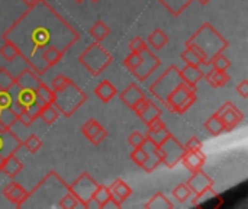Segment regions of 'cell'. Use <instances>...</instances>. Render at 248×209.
<instances>
[{"label":"cell","mask_w":248,"mask_h":209,"mask_svg":"<svg viewBox=\"0 0 248 209\" xmlns=\"http://www.w3.org/2000/svg\"><path fill=\"white\" fill-rule=\"evenodd\" d=\"M78 38V32L45 0L29 6L3 32V39L16 45L19 57L38 76L48 70L42 61V52L48 47L67 52Z\"/></svg>","instance_id":"cell-1"},{"label":"cell","mask_w":248,"mask_h":209,"mask_svg":"<svg viewBox=\"0 0 248 209\" xmlns=\"http://www.w3.org/2000/svg\"><path fill=\"white\" fill-rule=\"evenodd\" d=\"M147 48V42L141 38V36H135L131 42H129V49L134 52H142Z\"/></svg>","instance_id":"cell-47"},{"label":"cell","mask_w":248,"mask_h":209,"mask_svg":"<svg viewBox=\"0 0 248 209\" xmlns=\"http://www.w3.org/2000/svg\"><path fill=\"white\" fill-rule=\"evenodd\" d=\"M110 196H112V195H110L109 188L105 186V185H99V186L96 188V191H94L92 199L87 202L86 208H102V205H103Z\"/></svg>","instance_id":"cell-23"},{"label":"cell","mask_w":248,"mask_h":209,"mask_svg":"<svg viewBox=\"0 0 248 209\" xmlns=\"http://www.w3.org/2000/svg\"><path fill=\"white\" fill-rule=\"evenodd\" d=\"M186 185L190 188L192 193L198 195V193L206 191L208 188H212L214 186V180L205 172H202V169H201V170H196V172L192 173V176L189 177Z\"/></svg>","instance_id":"cell-14"},{"label":"cell","mask_w":248,"mask_h":209,"mask_svg":"<svg viewBox=\"0 0 248 209\" xmlns=\"http://www.w3.org/2000/svg\"><path fill=\"white\" fill-rule=\"evenodd\" d=\"M198 1H199L201 4H208V3H209L211 0H198Z\"/></svg>","instance_id":"cell-58"},{"label":"cell","mask_w":248,"mask_h":209,"mask_svg":"<svg viewBox=\"0 0 248 209\" xmlns=\"http://www.w3.org/2000/svg\"><path fill=\"white\" fill-rule=\"evenodd\" d=\"M94 95L105 103L110 102L115 96H116V87L108 81V80H103L102 83L97 84V87L94 89Z\"/></svg>","instance_id":"cell-24"},{"label":"cell","mask_w":248,"mask_h":209,"mask_svg":"<svg viewBox=\"0 0 248 209\" xmlns=\"http://www.w3.org/2000/svg\"><path fill=\"white\" fill-rule=\"evenodd\" d=\"M218 198H219V196H218V193L215 192V189H214V186H212V188H208L206 191L198 193V195L195 196V199L192 201V204H193L195 208H201V207H205V205L214 202V201L218 199Z\"/></svg>","instance_id":"cell-27"},{"label":"cell","mask_w":248,"mask_h":209,"mask_svg":"<svg viewBox=\"0 0 248 209\" xmlns=\"http://www.w3.org/2000/svg\"><path fill=\"white\" fill-rule=\"evenodd\" d=\"M16 84L15 77L10 74V71L7 68H0V90H10L13 86Z\"/></svg>","instance_id":"cell-37"},{"label":"cell","mask_w":248,"mask_h":209,"mask_svg":"<svg viewBox=\"0 0 248 209\" xmlns=\"http://www.w3.org/2000/svg\"><path fill=\"white\" fill-rule=\"evenodd\" d=\"M205 129H206L211 135H214V137H218V135H221L222 132L227 131L224 122L221 121V118H219L218 115H212V116L205 122Z\"/></svg>","instance_id":"cell-30"},{"label":"cell","mask_w":248,"mask_h":209,"mask_svg":"<svg viewBox=\"0 0 248 209\" xmlns=\"http://www.w3.org/2000/svg\"><path fill=\"white\" fill-rule=\"evenodd\" d=\"M140 61H141V52H134V51H131V54L125 58L124 64H125V67H126L129 71H134V70L138 67Z\"/></svg>","instance_id":"cell-45"},{"label":"cell","mask_w":248,"mask_h":209,"mask_svg":"<svg viewBox=\"0 0 248 209\" xmlns=\"http://www.w3.org/2000/svg\"><path fill=\"white\" fill-rule=\"evenodd\" d=\"M119 97H121V100H122L129 109H132V111L137 108V105H138L140 102H142L144 99H147L145 95H144V92H142L135 83L129 84V86L119 95Z\"/></svg>","instance_id":"cell-16"},{"label":"cell","mask_w":248,"mask_h":209,"mask_svg":"<svg viewBox=\"0 0 248 209\" xmlns=\"http://www.w3.org/2000/svg\"><path fill=\"white\" fill-rule=\"evenodd\" d=\"M198 96H196V87H190L186 83H182L177 89H174L171 92V95L167 97L166 100V106L174 112V113H185L190 106H193V103L196 102Z\"/></svg>","instance_id":"cell-7"},{"label":"cell","mask_w":248,"mask_h":209,"mask_svg":"<svg viewBox=\"0 0 248 209\" xmlns=\"http://www.w3.org/2000/svg\"><path fill=\"white\" fill-rule=\"evenodd\" d=\"M180 58H182L186 64H189V65H202V64H203L202 58H201L192 48H189V47H186V49L182 52Z\"/></svg>","instance_id":"cell-39"},{"label":"cell","mask_w":248,"mask_h":209,"mask_svg":"<svg viewBox=\"0 0 248 209\" xmlns=\"http://www.w3.org/2000/svg\"><path fill=\"white\" fill-rule=\"evenodd\" d=\"M214 70H218V71H227L230 67H231V61L221 52V54H217L215 57H212V60L208 63Z\"/></svg>","instance_id":"cell-35"},{"label":"cell","mask_w":248,"mask_h":209,"mask_svg":"<svg viewBox=\"0 0 248 209\" xmlns=\"http://www.w3.org/2000/svg\"><path fill=\"white\" fill-rule=\"evenodd\" d=\"M12 103V95L6 90H0V109L9 108Z\"/></svg>","instance_id":"cell-51"},{"label":"cell","mask_w":248,"mask_h":209,"mask_svg":"<svg viewBox=\"0 0 248 209\" xmlns=\"http://www.w3.org/2000/svg\"><path fill=\"white\" fill-rule=\"evenodd\" d=\"M110 195L113 199H116L119 204H122L124 201H126L131 195H132V189L121 179H116L110 186H109Z\"/></svg>","instance_id":"cell-22"},{"label":"cell","mask_w":248,"mask_h":209,"mask_svg":"<svg viewBox=\"0 0 248 209\" xmlns=\"http://www.w3.org/2000/svg\"><path fill=\"white\" fill-rule=\"evenodd\" d=\"M180 161L183 163V166L190 173H193L196 170H201L205 166L206 157H205V154L202 151H186Z\"/></svg>","instance_id":"cell-19"},{"label":"cell","mask_w":248,"mask_h":209,"mask_svg":"<svg viewBox=\"0 0 248 209\" xmlns=\"http://www.w3.org/2000/svg\"><path fill=\"white\" fill-rule=\"evenodd\" d=\"M235 90H237V93L241 96V97H244V99H247L248 97V80H243L237 87H235Z\"/></svg>","instance_id":"cell-52"},{"label":"cell","mask_w":248,"mask_h":209,"mask_svg":"<svg viewBox=\"0 0 248 209\" xmlns=\"http://www.w3.org/2000/svg\"><path fill=\"white\" fill-rule=\"evenodd\" d=\"M106 137H108V131L102 127V128H100V129H99V131H97V132H96L90 140H89V141H90L93 145H97V144H100L102 141H105V138H106Z\"/></svg>","instance_id":"cell-50"},{"label":"cell","mask_w":248,"mask_h":209,"mask_svg":"<svg viewBox=\"0 0 248 209\" xmlns=\"http://www.w3.org/2000/svg\"><path fill=\"white\" fill-rule=\"evenodd\" d=\"M131 160L134 164L142 167L147 161V151L144 150V147H140V148H134V151L131 153Z\"/></svg>","instance_id":"cell-43"},{"label":"cell","mask_w":248,"mask_h":209,"mask_svg":"<svg viewBox=\"0 0 248 209\" xmlns=\"http://www.w3.org/2000/svg\"><path fill=\"white\" fill-rule=\"evenodd\" d=\"M39 118L46 124V125H52L55 124V121L60 118V111L57 109V106L54 103H46L42 106Z\"/></svg>","instance_id":"cell-29"},{"label":"cell","mask_w":248,"mask_h":209,"mask_svg":"<svg viewBox=\"0 0 248 209\" xmlns=\"http://www.w3.org/2000/svg\"><path fill=\"white\" fill-rule=\"evenodd\" d=\"M147 127H148V129H160V128H164L166 125H164V122L161 121V118H155V119H153L150 124H147Z\"/></svg>","instance_id":"cell-55"},{"label":"cell","mask_w":248,"mask_h":209,"mask_svg":"<svg viewBox=\"0 0 248 209\" xmlns=\"http://www.w3.org/2000/svg\"><path fill=\"white\" fill-rule=\"evenodd\" d=\"M3 164H4V156L0 154V172H1V169H3Z\"/></svg>","instance_id":"cell-57"},{"label":"cell","mask_w":248,"mask_h":209,"mask_svg":"<svg viewBox=\"0 0 248 209\" xmlns=\"http://www.w3.org/2000/svg\"><path fill=\"white\" fill-rule=\"evenodd\" d=\"M65 52H62L61 49H58L57 47H48L44 52H42V61L45 64L46 68L54 67L57 63H60V60L64 57Z\"/></svg>","instance_id":"cell-26"},{"label":"cell","mask_w":248,"mask_h":209,"mask_svg":"<svg viewBox=\"0 0 248 209\" xmlns=\"http://www.w3.org/2000/svg\"><path fill=\"white\" fill-rule=\"evenodd\" d=\"M203 73H205L203 79H206L212 87H224L231 80V77L227 71H218V70H214L212 67H211V70H203Z\"/></svg>","instance_id":"cell-21"},{"label":"cell","mask_w":248,"mask_h":209,"mask_svg":"<svg viewBox=\"0 0 248 209\" xmlns=\"http://www.w3.org/2000/svg\"><path fill=\"white\" fill-rule=\"evenodd\" d=\"M58 208L74 209V208H81V205H80V202L77 201V198H76L73 193L67 192V193H64V195H62V198L60 199V202H58Z\"/></svg>","instance_id":"cell-40"},{"label":"cell","mask_w":248,"mask_h":209,"mask_svg":"<svg viewBox=\"0 0 248 209\" xmlns=\"http://www.w3.org/2000/svg\"><path fill=\"white\" fill-rule=\"evenodd\" d=\"M142 147H144V150L147 151V161H145V164L142 166V169H144L147 173H153V172L161 164V156H160L158 147L154 145L153 143H150L148 140L145 141V144H144Z\"/></svg>","instance_id":"cell-17"},{"label":"cell","mask_w":248,"mask_h":209,"mask_svg":"<svg viewBox=\"0 0 248 209\" xmlns=\"http://www.w3.org/2000/svg\"><path fill=\"white\" fill-rule=\"evenodd\" d=\"M97 186V182L89 173H81L71 185H68V192L77 198L81 208H86L87 202L92 199Z\"/></svg>","instance_id":"cell-8"},{"label":"cell","mask_w":248,"mask_h":209,"mask_svg":"<svg viewBox=\"0 0 248 209\" xmlns=\"http://www.w3.org/2000/svg\"><path fill=\"white\" fill-rule=\"evenodd\" d=\"M78 61L90 74L99 76L110 65V63L113 61V57L99 42H94V44L89 45L80 54Z\"/></svg>","instance_id":"cell-5"},{"label":"cell","mask_w":248,"mask_h":209,"mask_svg":"<svg viewBox=\"0 0 248 209\" xmlns=\"http://www.w3.org/2000/svg\"><path fill=\"white\" fill-rule=\"evenodd\" d=\"M17 121H19L22 125H25V127H29V125L33 122V119L28 115V112H26V111H23V112L17 116Z\"/></svg>","instance_id":"cell-53"},{"label":"cell","mask_w":248,"mask_h":209,"mask_svg":"<svg viewBox=\"0 0 248 209\" xmlns=\"http://www.w3.org/2000/svg\"><path fill=\"white\" fill-rule=\"evenodd\" d=\"M183 83V79L180 76V70L176 65H170L151 86L150 92L154 97H157L160 102L166 103L167 97L171 95L174 89H177Z\"/></svg>","instance_id":"cell-6"},{"label":"cell","mask_w":248,"mask_h":209,"mask_svg":"<svg viewBox=\"0 0 248 209\" xmlns=\"http://www.w3.org/2000/svg\"><path fill=\"white\" fill-rule=\"evenodd\" d=\"M0 55H1L6 61H13L16 57H19V49H17L16 45L12 44L10 41H4V44L0 47Z\"/></svg>","instance_id":"cell-36"},{"label":"cell","mask_w":248,"mask_h":209,"mask_svg":"<svg viewBox=\"0 0 248 209\" xmlns=\"http://www.w3.org/2000/svg\"><path fill=\"white\" fill-rule=\"evenodd\" d=\"M15 80H16V86H17L19 89L32 90V92H35V90L39 87V84L42 83L41 79H39V76H38L31 67L23 68V70L17 74V77H15Z\"/></svg>","instance_id":"cell-13"},{"label":"cell","mask_w":248,"mask_h":209,"mask_svg":"<svg viewBox=\"0 0 248 209\" xmlns=\"http://www.w3.org/2000/svg\"><path fill=\"white\" fill-rule=\"evenodd\" d=\"M160 64H161L160 58L155 57V54L151 52L150 48L147 47V48L141 52V61H140L138 67L132 71V74H134L138 80L144 81V80H147V79L160 67Z\"/></svg>","instance_id":"cell-10"},{"label":"cell","mask_w":248,"mask_h":209,"mask_svg":"<svg viewBox=\"0 0 248 209\" xmlns=\"http://www.w3.org/2000/svg\"><path fill=\"white\" fill-rule=\"evenodd\" d=\"M35 96H36V99H39L42 103H54V99H55V92L51 89V87H48L45 83H41L39 84V87L35 90Z\"/></svg>","instance_id":"cell-34"},{"label":"cell","mask_w":248,"mask_h":209,"mask_svg":"<svg viewBox=\"0 0 248 209\" xmlns=\"http://www.w3.org/2000/svg\"><path fill=\"white\" fill-rule=\"evenodd\" d=\"M169 135H170V131L164 127V128H160V129H148L145 138L150 143H153L154 145L158 147L160 144H163L169 138Z\"/></svg>","instance_id":"cell-33"},{"label":"cell","mask_w":248,"mask_h":209,"mask_svg":"<svg viewBox=\"0 0 248 209\" xmlns=\"http://www.w3.org/2000/svg\"><path fill=\"white\" fill-rule=\"evenodd\" d=\"M134 111H135V113L138 115V118H140L145 125L150 124L153 119L161 116V109H160L154 102H151V100H148V99H144L142 102H140Z\"/></svg>","instance_id":"cell-12"},{"label":"cell","mask_w":248,"mask_h":209,"mask_svg":"<svg viewBox=\"0 0 248 209\" xmlns=\"http://www.w3.org/2000/svg\"><path fill=\"white\" fill-rule=\"evenodd\" d=\"M145 141H147L145 135H142L140 131H134V132L128 137V143H129L134 148H140V147H142V145L145 144Z\"/></svg>","instance_id":"cell-46"},{"label":"cell","mask_w":248,"mask_h":209,"mask_svg":"<svg viewBox=\"0 0 248 209\" xmlns=\"http://www.w3.org/2000/svg\"><path fill=\"white\" fill-rule=\"evenodd\" d=\"M180 76L183 79V83H186L190 87H196L198 83L203 79L205 73H203L202 65H189V64H186V67L180 70Z\"/></svg>","instance_id":"cell-18"},{"label":"cell","mask_w":248,"mask_h":209,"mask_svg":"<svg viewBox=\"0 0 248 209\" xmlns=\"http://www.w3.org/2000/svg\"><path fill=\"white\" fill-rule=\"evenodd\" d=\"M74 1H77V3H83L84 0H74Z\"/></svg>","instance_id":"cell-59"},{"label":"cell","mask_w":248,"mask_h":209,"mask_svg":"<svg viewBox=\"0 0 248 209\" xmlns=\"http://www.w3.org/2000/svg\"><path fill=\"white\" fill-rule=\"evenodd\" d=\"M68 81H70V79H68V77H65V76H62V74L55 76V77H54V80L51 81L52 90H54V92L61 90L62 87H65V86H67V83H68Z\"/></svg>","instance_id":"cell-48"},{"label":"cell","mask_w":248,"mask_h":209,"mask_svg":"<svg viewBox=\"0 0 248 209\" xmlns=\"http://www.w3.org/2000/svg\"><path fill=\"white\" fill-rule=\"evenodd\" d=\"M67 192H68V185L58 176V173L49 172L42 179V182L35 186L32 192H28L26 199L20 208L23 207H31V208L57 207L58 208L60 199Z\"/></svg>","instance_id":"cell-2"},{"label":"cell","mask_w":248,"mask_h":209,"mask_svg":"<svg viewBox=\"0 0 248 209\" xmlns=\"http://www.w3.org/2000/svg\"><path fill=\"white\" fill-rule=\"evenodd\" d=\"M23 170V164L22 161L16 157V153H10L4 157V164L1 172L9 177V179H15L20 172Z\"/></svg>","instance_id":"cell-20"},{"label":"cell","mask_w":248,"mask_h":209,"mask_svg":"<svg viewBox=\"0 0 248 209\" xmlns=\"http://www.w3.org/2000/svg\"><path fill=\"white\" fill-rule=\"evenodd\" d=\"M23 145H25V148H26L29 153L35 154V153H38V151L42 148V141H41L39 137H36L35 134H32V135H29V137L25 140Z\"/></svg>","instance_id":"cell-42"},{"label":"cell","mask_w":248,"mask_h":209,"mask_svg":"<svg viewBox=\"0 0 248 209\" xmlns=\"http://www.w3.org/2000/svg\"><path fill=\"white\" fill-rule=\"evenodd\" d=\"M215 115H218L221 118L227 131H232L244 119V115L234 106L232 102H225Z\"/></svg>","instance_id":"cell-11"},{"label":"cell","mask_w":248,"mask_h":209,"mask_svg":"<svg viewBox=\"0 0 248 209\" xmlns=\"http://www.w3.org/2000/svg\"><path fill=\"white\" fill-rule=\"evenodd\" d=\"M185 45L192 48L202 58L203 64H208L212 60V57L224 52L230 44L211 23H203L185 42Z\"/></svg>","instance_id":"cell-3"},{"label":"cell","mask_w":248,"mask_h":209,"mask_svg":"<svg viewBox=\"0 0 248 209\" xmlns=\"http://www.w3.org/2000/svg\"><path fill=\"white\" fill-rule=\"evenodd\" d=\"M22 1H23V3H25V4H26L28 7H29V6H32V4H35V3H36L38 0H22Z\"/></svg>","instance_id":"cell-56"},{"label":"cell","mask_w":248,"mask_h":209,"mask_svg":"<svg viewBox=\"0 0 248 209\" xmlns=\"http://www.w3.org/2000/svg\"><path fill=\"white\" fill-rule=\"evenodd\" d=\"M121 205L122 204H119L116 199H113L112 196L102 205V209H118V208H121Z\"/></svg>","instance_id":"cell-54"},{"label":"cell","mask_w":248,"mask_h":209,"mask_svg":"<svg viewBox=\"0 0 248 209\" xmlns=\"http://www.w3.org/2000/svg\"><path fill=\"white\" fill-rule=\"evenodd\" d=\"M45 103H42L39 99H36L35 97V100L32 102V103H29L28 106H26V112H28V115L35 121L36 118H39V113H41V109H42V106H44Z\"/></svg>","instance_id":"cell-44"},{"label":"cell","mask_w":248,"mask_h":209,"mask_svg":"<svg viewBox=\"0 0 248 209\" xmlns=\"http://www.w3.org/2000/svg\"><path fill=\"white\" fill-rule=\"evenodd\" d=\"M86 100H87V95L76 83L70 80L65 87L55 92L54 105L60 111V115L70 118L71 115H74V112L80 109V106H83Z\"/></svg>","instance_id":"cell-4"},{"label":"cell","mask_w":248,"mask_h":209,"mask_svg":"<svg viewBox=\"0 0 248 209\" xmlns=\"http://www.w3.org/2000/svg\"><path fill=\"white\" fill-rule=\"evenodd\" d=\"M167 42H169V36L163 29H155L148 36V44L155 49H163Z\"/></svg>","instance_id":"cell-31"},{"label":"cell","mask_w":248,"mask_h":209,"mask_svg":"<svg viewBox=\"0 0 248 209\" xmlns=\"http://www.w3.org/2000/svg\"><path fill=\"white\" fill-rule=\"evenodd\" d=\"M192 195H193V193H192L190 188H189L186 183H180V185H177V186L173 189V196H174V199H177L179 202H186L187 199H190Z\"/></svg>","instance_id":"cell-38"},{"label":"cell","mask_w":248,"mask_h":209,"mask_svg":"<svg viewBox=\"0 0 248 209\" xmlns=\"http://www.w3.org/2000/svg\"><path fill=\"white\" fill-rule=\"evenodd\" d=\"M158 151L161 156V164L167 166L169 169H173L180 163L182 157L186 153V148L170 134L169 138L158 145Z\"/></svg>","instance_id":"cell-9"},{"label":"cell","mask_w":248,"mask_h":209,"mask_svg":"<svg viewBox=\"0 0 248 209\" xmlns=\"http://www.w3.org/2000/svg\"><path fill=\"white\" fill-rule=\"evenodd\" d=\"M185 148H186V151H202L203 145H202V141L198 137H192L185 144Z\"/></svg>","instance_id":"cell-49"},{"label":"cell","mask_w":248,"mask_h":209,"mask_svg":"<svg viewBox=\"0 0 248 209\" xmlns=\"http://www.w3.org/2000/svg\"><path fill=\"white\" fill-rule=\"evenodd\" d=\"M102 128V125L97 122V121H94V119H89V121H86V124L81 127V132H83V135L87 138V140H90L99 129Z\"/></svg>","instance_id":"cell-41"},{"label":"cell","mask_w":248,"mask_h":209,"mask_svg":"<svg viewBox=\"0 0 248 209\" xmlns=\"http://www.w3.org/2000/svg\"><path fill=\"white\" fill-rule=\"evenodd\" d=\"M109 33H110V29H109V26H108L103 20L94 22L93 26L90 28V35L93 36V39H94L96 42L103 41L106 36H109Z\"/></svg>","instance_id":"cell-32"},{"label":"cell","mask_w":248,"mask_h":209,"mask_svg":"<svg viewBox=\"0 0 248 209\" xmlns=\"http://www.w3.org/2000/svg\"><path fill=\"white\" fill-rule=\"evenodd\" d=\"M26 195H28V191H26L22 185H19V183H16V182L7 183V185L4 186V189H3V196H4L10 204L16 205L17 208L22 207V204H23L25 199H26Z\"/></svg>","instance_id":"cell-15"},{"label":"cell","mask_w":248,"mask_h":209,"mask_svg":"<svg viewBox=\"0 0 248 209\" xmlns=\"http://www.w3.org/2000/svg\"><path fill=\"white\" fill-rule=\"evenodd\" d=\"M93 3H97V1H100V0H92Z\"/></svg>","instance_id":"cell-60"},{"label":"cell","mask_w":248,"mask_h":209,"mask_svg":"<svg viewBox=\"0 0 248 209\" xmlns=\"http://www.w3.org/2000/svg\"><path fill=\"white\" fill-rule=\"evenodd\" d=\"M173 16H180L193 0H158Z\"/></svg>","instance_id":"cell-25"},{"label":"cell","mask_w":248,"mask_h":209,"mask_svg":"<svg viewBox=\"0 0 248 209\" xmlns=\"http://www.w3.org/2000/svg\"><path fill=\"white\" fill-rule=\"evenodd\" d=\"M145 209H173L174 205L167 199V196L161 192L155 193L147 204H145Z\"/></svg>","instance_id":"cell-28"}]
</instances>
